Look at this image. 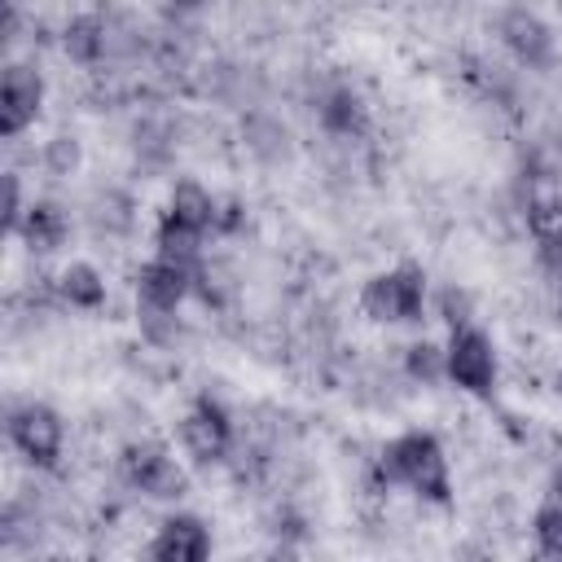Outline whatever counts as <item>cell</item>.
<instances>
[{"label":"cell","instance_id":"30bf717a","mask_svg":"<svg viewBox=\"0 0 562 562\" xmlns=\"http://www.w3.org/2000/svg\"><path fill=\"white\" fill-rule=\"evenodd\" d=\"M206 553H211V531L193 514H171L149 544V558L158 562H202Z\"/></svg>","mask_w":562,"mask_h":562},{"label":"cell","instance_id":"ffe728a7","mask_svg":"<svg viewBox=\"0 0 562 562\" xmlns=\"http://www.w3.org/2000/svg\"><path fill=\"white\" fill-rule=\"evenodd\" d=\"M439 312H443V321H448L452 329L470 325V294H465V290H457V285H448V290L439 294Z\"/></svg>","mask_w":562,"mask_h":562},{"label":"cell","instance_id":"e0dca14e","mask_svg":"<svg viewBox=\"0 0 562 562\" xmlns=\"http://www.w3.org/2000/svg\"><path fill=\"white\" fill-rule=\"evenodd\" d=\"M66 53L79 61V66H92V61H101L105 57V22L101 18H92V13H83V18H75L70 26H66Z\"/></svg>","mask_w":562,"mask_h":562},{"label":"cell","instance_id":"7c38bea8","mask_svg":"<svg viewBox=\"0 0 562 562\" xmlns=\"http://www.w3.org/2000/svg\"><path fill=\"white\" fill-rule=\"evenodd\" d=\"M167 215H176L180 224H189V228H198V233H215V198H211L198 180H180V184L171 189Z\"/></svg>","mask_w":562,"mask_h":562},{"label":"cell","instance_id":"52a82bcc","mask_svg":"<svg viewBox=\"0 0 562 562\" xmlns=\"http://www.w3.org/2000/svg\"><path fill=\"white\" fill-rule=\"evenodd\" d=\"M496 35H501V44H505L527 70H549L553 57H558L553 31H549L531 9H505L501 22H496Z\"/></svg>","mask_w":562,"mask_h":562},{"label":"cell","instance_id":"603a6c76","mask_svg":"<svg viewBox=\"0 0 562 562\" xmlns=\"http://www.w3.org/2000/svg\"><path fill=\"white\" fill-rule=\"evenodd\" d=\"M540 268L549 272V281L562 285V241H540Z\"/></svg>","mask_w":562,"mask_h":562},{"label":"cell","instance_id":"d6986e66","mask_svg":"<svg viewBox=\"0 0 562 562\" xmlns=\"http://www.w3.org/2000/svg\"><path fill=\"white\" fill-rule=\"evenodd\" d=\"M536 544L544 558H562V501H549L540 514H536Z\"/></svg>","mask_w":562,"mask_h":562},{"label":"cell","instance_id":"9c48e42d","mask_svg":"<svg viewBox=\"0 0 562 562\" xmlns=\"http://www.w3.org/2000/svg\"><path fill=\"white\" fill-rule=\"evenodd\" d=\"M193 290V268L176 263V259H154L136 272V299L145 312H176Z\"/></svg>","mask_w":562,"mask_h":562},{"label":"cell","instance_id":"5b68a950","mask_svg":"<svg viewBox=\"0 0 562 562\" xmlns=\"http://www.w3.org/2000/svg\"><path fill=\"white\" fill-rule=\"evenodd\" d=\"M9 443L31 461V465H57L66 426L48 404H22L9 413Z\"/></svg>","mask_w":562,"mask_h":562},{"label":"cell","instance_id":"3957f363","mask_svg":"<svg viewBox=\"0 0 562 562\" xmlns=\"http://www.w3.org/2000/svg\"><path fill=\"white\" fill-rule=\"evenodd\" d=\"M119 474H123L127 487H136L154 501H176L189 487L184 470L176 465V457L162 443H127L123 457H119Z\"/></svg>","mask_w":562,"mask_h":562},{"label":"cell","instance_id":"4fadbf2b","mask_svg":"<svg viewBox=\"0 0 562 562\" xmlns=\"http://www.w3.org/2000/svg\"><path fill=\"white\" fill-rule=\"evenodd\" d=\"M527 228L536 241H562V189L536 184L527 193Z\"/></svg>","mask_w":562,"mask_h":562},{"label":"cell","instance_id":"7402d4cb","mask_svg":"<svg viewBox=\"0 0 562 562\" xmlns=\"http://www.w3.org/2000/svg\"><path fill=\"white\" fill-rule=\"evenodd\" d=\"M241 220H246V211H241L237 198L215 202V233H233V228H241Z\"/></svg>","mask_w":562,"mask_h":562},{"label":"cell","instance_id":"2e32d148","mask_svg":"<svg viewBox=\"0 0 562 562\" xmlns=\"http://www.w3.org/2000/svg\"><path fill=\"white\" fill-rule=\"evenodd\" d=\"M57 290H61V299L70 307H83V312H97L105 303V281H101V272L92 263H70L61 272V281H57Z\"/></svg>","mask_w":562,"mask_h":562},{"label":"cell","instance_id":"9a60e30c","mask_svg":"<svg viewBox=\"0 0 562 562\" xmlns=\"http://www.w3.org/2000/svg\"><path fill=\"white\" fill-rule=\"evenodd\" d=\"M202 237H206V233H198V228L180 224L176 215H162L154 246H158V255H162V259H176V263H184V268H193V272H198V263H202Z\"/></svg>","mask_w":562,"mask_h":562},{"label":"cell","instance_id":"8992f818","mask_svg":"<svg viewBox=\"0 0 562 562\" xmlns=\"http://www.w3.org/2000/svg\"><path fill=\"white\" fill-rule=\"evenodd\" d=\"M180 443L193 461H224V452L233 448V417L224 413V404L198 395L180 422Z\"/></svg>","mask_w":562,"mask_h":562},{"label":"cell","instance_id":"d4e9b609","mask_svg":"<svg viewBox=\"0 0 562 562\" xmlns=\"http://www.w3.org/2000/svg\"><path fill=\"white\" fill-rule=\"evenodd\" d=\"M553 487H558V492H553V501H562V474H558V483H553Z\"/></svg>","mask_w":562,"mask_h":562},{"label":"cell","instance_id":"6da1fadb","mask_svg":"<svg viewBox=\"0 0 562 562\" xmlns=\"http://www.w3.org/2000/svg\"><path fill=\"white\" fill-rule=\"evenodd\" d=\"M382 474H386V483H404V487H413L417 496L439 501V505L452 496L448 457H443L439 439L426 435V430H408V435H400L395 443H386V452H382Z\"/></svg>","mask_w":562,"mask_h":562},{"label":"cell","instance_id":"ba28073f","mask_svg":"<svg viewBox=\"0 0 562 562\" xmlns=\"http://www.w3.org/2000/svg\"><path fill=\"white\" fill-rule=\"evenodd\" d=\"M40 101H44L40 70L26 66V61H9L4 79H0V132L4 136L26 132L35 123V114H40Z\"/></svg>","mask_w":562,"mask_h":562},{"label":"cell","instance_id":"8fae6325","mask_svg":"<svg viewBox=\"0 0 562 562\" xmlns=\"http://www.w3.org/2000/svg\"><path fill=\"white\" fill-rule=\"evenodd\" d=\"M18 233H22V241H26L31 250L48 255V250H57V246L66 241L70 220H66V211H61L57 202H31L26 215H22V224H18Z\"/></svg>","mask_w":562,"mask_h":562},{"label":"cell","instance_id":"5bb4252c","mask_svg":"<svg viewBox=\"0 0 562 562\" xmlns=\"http://www.w3.org/2000/svg\"><path fill=\"white\" fill-rule=\"evenodd\" d=\"M321 123H325V132H334V136H360L364 123H369V110H364V101H360L351 88H334V92L321 101Z\"/></svg>","mask_w":562,"mask_h":562},{"label":"cell","instance_id":"7a4b0ae2","mask_svg":"<svg viewBox=\"0 0 562 562\" xmlns=\"http://www.w3.org/2000/svg\"><path fill=\"white\" fill-rule=\"evenodd\" d=\"M360 307L373 321H382V325H413V321H422V312H426V277H422V268L404 263V268L378 272L364 285Z\"/></svg>","mask_w":562,"mask_h":562},{"label":"cell","instance_id":"cb8c5ba5","mask_svg":"<svg viewBox=\"0 0 562 562\" xmlns=\"http://www.w3.org/2000/svg\"><path fill=\"white\" fill-rule=\"evenodd\" d=\"M176 4H180V9H198L202 0H176Z\"/></svg>","mask_w":562,"mask_h":562},{"label":"cell","instance_id":"277c9868","mask_svg":"<svg viewBox=\"0 0 562 562\" xmlns=\"http://www.w3.org/2000/svg\"><path fill=\"white\" fill-rule=\"evenodd\" d=\"M443 369L461 391L492 395V386H496V347H492V338L474 325L452 329V338L443 347Z\"/></svg>","mask_w":562,"mask_h":562},{"label":"cell","instance_id":"ac0fdd59","mask_svg":"<svg viewBox=\"0 0 562 562\" xmlns=\"http://www.w3.org/2000/svg\"><path fill=\"white\" fill-rule=\"evenodd\" d=\"M404 369H408V378H417V382H439V378H448L443 351H439L435 342H413L408 356H404Z\"/></svg>","mask_w":562,"mask_h":562},{"label":"cell","instance_id":"44dd1931","mask_svg":"<svg viewBox=\"0 0 562 562\" xmlns=\"http://www.w3.org/2000/svg\"><path fill=\"white\" fill-rule=\"evenodd\" d=\"M22 189H18V176H4V228L9 233H18V224H22Z\"/></svg>","mask_w":562,"mask_h":562}]
</instances>
